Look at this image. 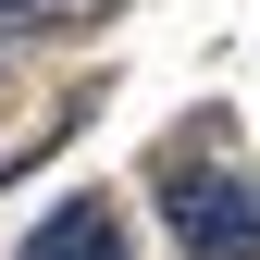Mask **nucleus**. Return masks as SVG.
<instances>
[{"label": "nucleus", "mask_w": 260, "mask_h": 260, "mask_svg": "<svg viewBox=\"0 0 260 260\" xmlns=\"http://www.w3.org/2000/svg\"><path fill=\"white\" fill-rule=\"evenodd\" d=\"M0 13H50V0H0Z\"/></svg>", "instance_id": "nucleus-3"}, {"label": "nucleus", "mask_w": 260, "mask_h": 260, "mask_svg": "<svg viewBox=\"0 0 260 260\" xmlns=\"http://www.w3.org/2000/svg\"><path fill=\"white\" fill-rule=\"evenodd\" d=\"M161 211H174L186 260H260V186H248V174L186 161V174H161Z\"/></svg>", "instance_id": "nucleus-1"}, {"label": "nucleus", "mask_w": 260, "mask_h": 260, "mask_svg": "<svg viewBox=\"0 0 260 260\" xmlns=\"http://www.w3.org/2000/svg\"><path fill=\"white\" fill-rule=\"evenodd\" d=\"M25 260H124V236H112V211H100V199H62L38 236H25Z\"/></svg>", "instance_id": "nucleus-2"}]
</instances>
